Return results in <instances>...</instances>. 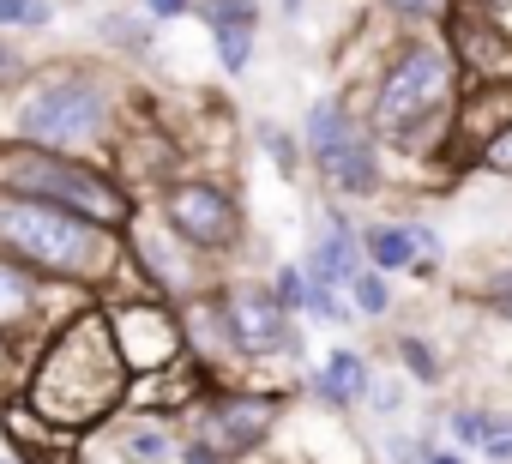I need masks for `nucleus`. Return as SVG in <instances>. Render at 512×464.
Returning <instances> with one entry per match:
<instances>
[{
  "mask_svg": "<svg viewBox=\"0 0 512 464\" xmlns=\"http://www.w3.org/2000/svg\"><path fill=\"white\" fill-rule=\"evenodd\" d=\"M290 7H296V0H290Z\"/></svg>",
  "mask_w": 512,
  "mask_h": 464,
  "instance_id": "c85d7f7f",
  "label": "nucleus"
},
{
  "mask_svg": "<svg viewBox=\"0 0 512 464\" xmlns=\"http://www.w3.org/2000/svg\"><path fill=\"white\" fill-rule=\"evenodd\" d=\"M169 223L181 229V236L193 242V248H229L235 242V205L217 193V187H205V181H181L175 193H169Z\"/></svg>",
  "mask_w": 512,
  "mask_h": 464,
  "instance_id": "0eeeda50",
  "label": "nucleus"
},
{
  "mask_svg": "<svg viewBox=\"0 0 512 464\" xmlns=\"http://www.w3.org/2000/svg\"><path fill=\"white\" fill-rule=\"evenodd\" d=\"M7 434H13L37 464H67V458H73L67 446H49V440H43V422H37V416H25V410H13V416H7Z\"/></svg>",
  "mask_w": 512,
  "mask_h": 464,
  "instance_id": "2eb2a0df",
  "label": "nucleus"
},
{
  "mask_svg": "<svg viewBox=\"0 0 512 464\" xmlns=\"http://www.w3.org/2000/svg\"><path fill=\"white\" fill-rule=\"evenodd\" d=\"M266 428H272V404H223V410L211 416V440H217L223 452L253 446Z\"/></svg>",
  "mask_w": 512,
  "mask_h": 464,
  "instance_id": "9b49d317",
  "label": "nucleus"
},
{
  "mask_svg": "<svg viewBox=\"0 0 512 464\" xmlns=\"http://www.w3.org/2000/svg\"><path fill=\"white\" fill-rule=\"evenodd\" d=\"M0 362H7V338H0Z\"/></svg>",
  "mask_w": 512,
  "mask_h": 464,
  "instance_id": "cd10ccee",
  "label": "nucleus"
},
{
  "mask_svg": "<svg viewBox=\"0 0 512 464\" xmlns=\"http://www.w3.org/2000/svg\"><path fill=\"white\" fill-rule=\"evenodd\" d=\"M488 458H500V464H512V434H488Z\"/></svg>",
  "mask_w": 512,
  "mask_h": 464,
  "instance_id": "5701e85b",
  "label": "nucleus"
},
{
  "mask_svg": "<svg viewBox=\"0 0 512 464\" xmlns=\"http://www.w3.org/2000/svg\"><path fill=\"white\" fill-rule=\"evenodd\" d=\"M25 308H31V284H25V272L0 266V320H19Z\"/></svg>",
  "mask_w": 512,
  "mask_h": 464,
  "instance_id": "f3484780",
  "label": "nucleus"
},
{
  "mask_svg": "<svg viewBox=\"0 0 512 464\" xmlns=\"http://www.w3.org/2000/svg\"><path fill=\"white\" fill-rule=\"evenodd\" d=\"M404 356H410V368H416V374H422V380H434V362H428V350H422V344H416V338H410V344H404Z\"/></svg>",
  "mask_w": 512,
  "mask_h": 464,
  "instance_id": "4be33fe9",
  "label": "nucleus"
},
{
  "mask_svg": "<svg viewBox=\"0 0 512 464\" xmlns=\"http://www.w3.org/2000/svg\"><path fill=\"white\" fill-rule=\"evenodd\" d=\"M350 290H356V308H362V314H386V284H380L374 272H356Z\"/></svg>",
  "mask_w": 512,
  "mask_h": 464,
  "instance_id": "6ab92c4d",
  "label": "nucleus"
},
{
  "mask_svg": "<svg viewBox=\"0 0 512 464\" xmlns=\"http://www.w3.org/2000/svg\"><path fill=\"white\" fill-rule=\"evenodd\" d=\"M109 326H115V344H121L127 368H163V362H175V350H181L175 320L157 314V308H121Z\"/></svg>",
  "mask_w": 512,
  "mask_h": 464,
  "instance_id": "6e6552de",
  "label": "nucleus"
},
{
  "mask_svg": "<svg viewBox=\"0 0 512 464\" xmlns=\"http://www.w3.org/2000/svg\"><path fill=\"white\" fill-rule=\"evenodd\" d=\"M229 332H235V344L241 350H272V344H284V302L272 296V290H260V284H241V290H229Z\"/></svg>",
  "mask_w": 512,
  "mask_h": 464,
  "instance_id": "1a4fd4ad",
  "label": "nucleus"
},
{
  "mask_svg": "<svg viewBox=\"0 0 512 464\" xmlns=\"http://www.w3.org/2000/svg\"><path fill=\"white\" fill-rule=\"evenodd\" d=\"M458 49H464V61L476 67V73H488V79H500V73H512V43L500 37V31H476V19H458Z\"/></svg>",
  "mask_w": 512,
  "mask_h": 464,
  "instance_id": "f8f14e48",
  "label": "nucleus"
},
{
  "mask_svg": "<svg viewBox=\"0 0 512 464\" xmlns=\"http://www.w3.org/2000/svg\"><path fill=\"white\" fill-rule=\"evenodd\" d=\"M278 296H284V302H308V284H302V272H284Z\"/></svg>",
  "mask_w": 512,
  "mask_h": 464,
  "instance_id": "412c9836",
  "label": "nucleus"
},
{
  "mask_svg": "<svg viewBox=\"0 0 512 464\" xmlns=\"http://www.w3.org/2000/svg\"><path fill=\"white\" fill-rule=\"evenodd\" d=\"M320 392H326L332 404H350V398H362V392H368V368H362V356H356V350H338V356H326Z\"/></svg>",
  "mask_w": 512,
  "mask_h": 464,
  "instance_id": "4468645a",
  "label": "nucleus"
},
{
  "mask_svg": "<svg viewBox=\"0 0 512 464\" xmlns=\"http://www.w3.org/2000/svg\"><path fill=\"white\" fill-rule=\"evenodd\" d=\"M151 7H157V13H175V7H181V0H151Z\"/></svg>",
  "mask_w": 512,
  "mask_h": 464,
  "instance_id": "a878e982",
  "label": "nucleus"
},
{
  "mask_svg": "<svg viewBox=\"0 0 512 464\" xmlns=\"http://www.w3.org/2000/svg\"><path fill=\"white\" fill-rule=\"evenodd\" d=\"M187 464H217V452H211V446H193V452H187Z\"/></svg>",
  "mask_w": 512,
  "mask_h": 464,
  "instance_id": "393cba45",
  "label": "nucleus"
},
{
  "mask_svg": "<svg viewBox=\"0 0 512 464\" xmlns=\"http://www.w3.org/2000/svg\"><path fill=\"white\" fill-rule=\"evenodd\" d=\"M452 91V61L440 49H404L398 67L386 73L380 85V103H374V121L386 133H410L416 121H428Z\"/></svg>",
  "mask_w": 512,
  "mask_h": 464,
  "instance_id": "20e7f679",
  "label": "nucleus"
},
{
  "mask_svg": "<svg viewBox=\"0 0 512 464\" xmlns=\"http://www.w3.org/2000/svg\"><path fill=\"white\" fill-rule=\"evenodd\" d=\"M392 7H398V13H434L440 0H392Z\"/></svg>",
  "mask_w": 512,
  "mask_h": 464,
  "instance_id": "b1692460",
  "label": "nucleus"
},
{
  "mask_svg": "<svg viewBox=\"0 0 512 464\" xmlns=\"http://www.w3.org/2000/svg\"><path fill=\"white\" fill-rule=\"evenodd\" d=\"M314 284H356V236L344 223H326L314 248Z\"/></svg>",
  "mask_w": 512,
  "mask_h": 464,
  "instance_id": "ddd939ff",
  "label": "nucleus"
},
{
  "mask_svg": "<svg viewBox=\"0 0 512 464\" xmlns=\"http://www.w3.org/2000/svg\"><path fill=\"white\" fill-rule=\"evenodd\" d=\"M211 25H217L223 67H229V73H241V67H247V55H253V0H217Z\"/></svg>",
  "mask_w": 512,
  "mask_h": 464,
  "instance_id": "9d476101",
  "label": "nucleus"
},
{
  "mask_svg": "<svg viewBox=\"0 0 512 464\" xmlns=\"http://www.w3.org/2000/svg\"><path fill=\"white\" fill-rule=\"evenodd\" d=\"M0 242L49 272H97V260H103L97 229L43 199H0Z\"/></svg>",
  "mask_w": 512,
  "mask_h": 464,
  "instance_id": "7ed1b4c3",
  "label": "nucleus"
},
{
  "mask_svg": "<svg viewBox=\"0 0 512 464\" xmlns=\"http://www.w3.org/2000/svg\"><path fill=\"white\" fill-rule=\"evenodd\" d=\"M428 464H458V458H452V452H440V458H428Z\"/></svg>",
  "mask_w": 512,
  "mask_h": 464,
  "instance_id": "bb28decb",
  "label": "nucleus"
},
{
  "mask_svg": "<svg viewBox=\"0 0 512 464\" xmlns=\"http://www.w3.org/2000/svg\"><path fill=\"white\" fill-rule=\"evenodd\" d=\"M410 248H416L410 229H368V254H374V266H386V272L410 266Z\"/></svg>",
  "mask_w": 512,
  "mask_h": 464,
  "instance_id": "dca6fc26",
  "label": "nucleus"
},
{
  "mask_svg": "<svg viewBox=\"0 0 512 464\" xmlns=\"http://www.w3.org/2000/svg\"><path fill=\"white\" fill-rule=\"evenodd\" d=\"M0 25H49V0H0Z\"/></svg>",
  "mask_w": 512,
  "mask_h": 464,
  "instance_id": "a211bd4d",
  "label": "nucleus"
},
{
  "mask_svg": "<svg viewBox=\"0 0 512 464\" xmlns=\"http://www.w3.org/2000/svg\"><path fill=\"white\" fill-rule=\"evenodd\" d=\"M308 145H314V157H320V169L344 187V193H374V151H368V139L350 127V115L338 109V103H320L314 115H308Z\"/></svg>",
  "mask_w": 512,
  "mask_h": 464,
  "instance_id": "423d86ee",
  "label": "nucleus"
},
{
  "mask_svg": "<svg viewBox=\"0 0 512 464\" xmlns=\"http://www.w3.org/2000/svg\"><path fill=\"white\" fill-rule=\"evenodd\" d=\"M97 121H103V91L85 79H61L25 103V133L37 145H79L85 133H97Z\"/></svg>",
  "mask_w": 512,
  "mask_h": 464,
  "instance_id": "39448f33",
  "label": "nucleus"
},
{
  "mask_svg": "<svg viewBox=\"0 0 512 464\" xmlns=\"http://www.w3.org/2000/svg\"><path fill=\"white\" fill-rule=\"evenodd\" d=\"M0 187H13L19 199L61 205L73 217H91V223H121L127 217L121 187H109L103 175H91L67 157H49V151H0Z\"/></svg>",
  "mask_w": 512,
  "mask_h": 464,
  "instance_id": "f03ea898",
  "label": "nucleus"
},
{
  "mask_svg": "<svg viewBox=\"0 0 512 464\" xmlns=\"http://www.w3.org/2000/svg\"><path fill=\"white\" fill-rule=\"evenodd\" d=\"M488 169H500V175H512V127L488 139Z\"/></svg>",
  "mask_w": 512,
  "mask_h": 464,
  "instance_id": "aec40b11",
  "label": "nucleus"
},
{
  "mask_svg": "<svg viewBox=\"0 0 512 464\" xmlns=\"http://www.w3.org/2000/svg\"><path fill=\"white\" fill-rule=\"evenodd\" d=\"M127 392V356L115 344L109 320H79L55 338V350L43 356L37 380H31V404L43 422L55 428H91L103 422Z\"/></svg>",
  "mask_w": 512,
  "mask_h": 464,
  "instance_id": "f257e3e1",
  "label": "nucleus"
}]
</instances>
